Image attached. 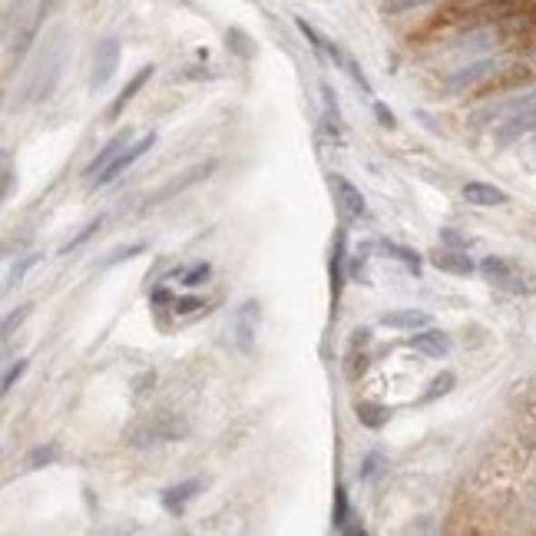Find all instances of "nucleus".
Segmentation results:
<instances>
[{"mask_svg": "<svg viewBox=\"0 0 536 536\" xmlns=\"http://www.w3.org/2000/svg\"><path fill=\"white\" fill-rule=\"evenodd\" d=\"M60 73H63V30H53L47 40H43V57L37 60V67L30 70L27 87H24V96L27 103H40L47 100L57 87Z\"/></svg>", "mask_w": 536, "mask_h": 536, "instance_id": "obj_1", "label": "nucleus"}, {"mask_svg": "<svg viewBox=\"0 0 536 536\" xmlns=\"http://www.w3.org/2000/svg\"><path fill=\"white\" fill-rule=\"evenodd\" d=\"M500 34H503V40L513 43V47H530V43H536V7L533 4L520 0L517 7L500 20Z\"/></svg>", "mask_w": 536, "mask_h": 536, "instance_id": "obj_2", "label": "nucleus"}, {"mask_svg": "<svg viewBox=\"0 0 536 536\" xmlns=\"http://www.w3.org/2000/svg\"><path fill=\"white\" fill-rule=\"evenodd\" d=\"M259 318H262V308H259V302H255V298H245V302L235 308V315H232V335H235V348H239L245 358L255 351V338H259Z\"/></svg>", "mask_w": 536, "mask_h": 536, "instance_id": "obj_3", "label": "nucleus"}, {"mask_svg": "<svg viewBox=\"0 0 536 536\" xmlns=\"http://www.w3.org/2000/svg\"><path fill=\"white\" fill-rule=\"evenodd\" d=\"M116 67H120V40L106 37L96 43L93 50V73H90V90H103L110 80L116 77Z\"/></svg>", "mask_w": 536, "mask_h": 536, "instance_id": "obj_4", "label": "nucleus"}, {"mask_svg": "<svg viewBox=\"0 0 536 536\" xmlns=\"http://www.w3.org/2000/svg\"><path fill=\"white\" fill-rule=\"evenodd\" d=\"M153 146H156V133L139 136L136 143H129V146H126V149H123V153L116 156V163H113V166H106L103 173L96 176V182H93V186H90V189H100V186H106V182H113L116 176H123L126 169H129V166H133L136 159H143V156L149 153Z\"/></svg>", "mask_w": 536, "mask_h": 536, "instance_id": "obj_5", "label": "nucleus"}, {"mask_svg": "<svg viewBox=\"0 0 536 536\" xmlns=\"http://www.w3.org/2000/svg\"><path fill=\"white\" fill-rule=\"evenodd\" d=\"M331 189H335V202H338V212L345 215V219H361L364 212H368V206H364V196L361 189H358L355 182L345 179L341 173L331 176Z\"/></svg>", "mask_w": 536, "mask_h": 536, "instance_id": "obj_6", "label": "nucleus"}, {"mask_svg": "<svg viewBox=\"0 0 536 536\" xmlns=\"http://www.w3.org/2000/svg\"><path fill=\"white\" fill-rule=\"evenodd\" d=\"M407 348H414V351H421L427 358H444L450 355V335L441 331V328H417V331L407 335Z\"/></svg>", "mask_w": 536, "mask_h": 536, "instance_id": "obj_7", "label": "nucleus"}, {"mask_svg": "<svg viewBox=\"0 0 536 536\" xmlns=\"http://www.w3.org/2000/svg\"><path fill=\"white\" fill-rule=\"evenodd\" d=\"M129 136H133L129 129H123V133H116L113 139H110V143H106L103 149H100V153L93 156V159H90V166L83 169V176H87V186H93L96 176L103 173L106 166H113V163H116V156H120V153L126 149V146H129Z\"/></svg>", "mask_w": 536, "mask_h": 536, "instance_id": "obj_8", "label": "nucleus"}, {"mask_svg": "<svg viewBox=\"0 0 536 536\" xmlns=\"http://www.w3.org/2000/svg\"><path fill=\"white\" fill-rule=\"evenodd\" d=\"M153 73H156L153 63H149V67H143V70H139V73H136L133 80H129V83H126L123 93H120V96H116V100H113V103L106 106V120H110V123H116V120L123 116V110H126V106H129V103H133V96L139 93V90H143L146 83H149V80H153Z\"/></svg>", "mask_w": 536, "mask_h": 536, "instance_id": "obj_9", "label": "nucleus"}, {"mask_svg": "<svg viewBox=\"0 0 536 536\" xmlns=\"http://www.w3.org/2000/svg\"><path fill=\"white\" fill-rule=\"evenodd\" d=\"M533 80V73H530L527 67H510V70H503L500 77H493V80H487L483 87L477 90V96H490V93H507V90H517V87H523V83H530Z\"/></svg>", "mask_w": 536, "mask_h": 536, "instance_id": "obj_10", "label": "nucleus"}, {"mask_svg": "<svg viewBox=\"0 0 536 536\" xmlns=\"http://www.w3.org/2000/svg\"><path fill=\"white\" fill-rule=\"evenodd\" d=\"M464 199L470 206H480V209H493V206H503L507 202V192L490 186V182H467L464 186Z\"/></svg>", "mask_w": 536, "mask_h": 536, "instance_id": "obj_11", "label": "nucleus"}, {"mask_svg": "<svg viewBox=\"0 0 536 536\" xmlns=\"http://www.w3.org/2000/svg\"><path fill=\"white\" fill-rule=\"evenodd\" d=\"M381 325L394 328V331H417V328L431 325V315H427V311H417V308H401V311L381 315Z\"/></svg>", "mask_w": 536, "mask_h": 536, "instance_id": "obj_12", "label": "nucleus"}, {"mask_svg": "<svg viewBox=\"0 0 536 536\" xmlns=\"http://www.w3.org/2000/svg\"><path fill=\"white\" fill-rule=\"evenodd\" d=\"M431 265L441 268V272H450V275H470L474 272V262L467 259V249H444L434 252Z\"/></svg>", "mask_w": 536, "mask_h": 536, "instance_id": "obj_13", "label": "nucleus"}, {"mask_svg": "<svg viewBox=\"0 0 536 536\" xmlns=\"http://www.w3.org/2000/svg\"><path fill=\"white\" fill-rule=\"evenodd\" d=\"M345 229H338L335 235V252H331V305H338L341 298V285H345Z\"/></svg>", "mask_w": 536, "mask_h": 536, "instance_id": "obj_14", "label": "nucleus"}, {"mask_svg": "<svg viewBox=\"0 0 536 536\" xmlns=\"http://www.w3.org/2000/svg\"><path fill=\"white\" fill-rule=\"evenodd\" d=\"M199 487H202L199 480H186V483H176V487L163 490V507H166V513L179 517L182 510H186V503L196 497V490H199Z\"/></svg>", "mask_w": 536, "mask_h": 536, "instance_id": "obj_15", "label": "nucleus"}, {"mask_svg": "<svg viewBox=\"0 0 536 536\" xmlns=\"http://www.w3.org/2000/svg\"><path fill=\"white\" fill-rule=\"evenodd\" d=\"M63 457V447H60L57 441H47V444H40V447H34L24 457V467L27 470H40V467H50V464H57V460Z\"/></svg>", "mask_w": 536, "mask_h": 536, "instance_id": "obj_16", "label": "nucleus"}, {"mask_svg": "<svg viewBox=\"0 0 536 536\" xmlns=\"http://www.w3.org/2000/svg\"><path fill=\"white\" fill-rule=\"evenodd\" d=\"M355 414H358V421H361L364 427H371V431L384 427V424H388V417H391V411H388V407H381V404H371V401L355 404Z\"/></svg>", "mask_w": 536, "mask_h": 536, "instance_id": "obj_17", "label": "nucleus"}, {"mask_svg": "<svg viewBox=\"0 0 536 536\" xmlns=\"http://www.w3.org/2000/svg\"><path fill=\"white\" fill-rule=\"evenodd\" d=\"M225 47H229L239 60H252V57H255V43H252V37L242 27H229V30H225Z\"/></svg>", "mask_w": 536, "mask_h": 536, "instance_id": "obj_18", "label": "nucleus"}, {"mask_svg": "<svg viewBox=\"0 0 536 536\" xmlns=\"http://www.w3.org/2000/svg\"><path fill=\"white\" fill-rule=\"evenodd\" d=\"M335 530H341V533H355V527H351V503H348V490L345 487H335Z\"/></svg>", "mask_w": 536, "mask_h": 536, "instance_id": "obj_19", "label": "nucleus"}, {"mask_svg": "<svg viewBox=\"0 0 536 536\" xmlns=\"http://www.w3.org/2000/svg\"><path fill=\"white\" fill-rule=\"evenodd\" d=\"M321 96H325L328 129H331V136H335V139H341V120H338V103H335V96H331V87H328V83H321Z\"/></svg>", "mask_w": 536, "mask_h": 536, "instance_id": "obj_20", "label": "nucleus"}, {"mask_svg": "<svg viewBox=\"0 0 536 536\" xmlns=\"http://www.w3.org/2000/svg\"><path fill=\"white\" fill-rule=\"evenodd\" d=\"M381 249L388 252V255H394L397 262H404L407 268H414V272H421V255L411 249H404V245H397V242H381Z\"/></svg>", "mask_w": 536, "mask_h": 536, "instance_id": "obj_21", "label": "nucleus"}, {"mask_svg": "<svg viewBox=\"0 0 536 536\" xmlns=\"http://www.w3.org/2000/svg\"><path fill=\"white\" fill-rule=\"evenodd\" d=\"M480 272L490 278V282H510V265L497 255H490V259L480 262Z\"/></svg>", "mask_w": 536, "mask_h": 536, "instance_id": "obj_22", "label": "nucleus"}, {"mask_svg": "<svg viewBox=\"0 0 536 536\" xmlns=\"http://www.w3.org/2000/svg\"><path fill=\"white\" fill-rule=\"evenodd\" d=\"M454 384H457V378H454V374H450V371H444L441 378H434V381H431V391L424 394L421 401H424V404H431L434 397H444V394L454 391Z\"/></svg>", "mask_w": 536, "mask_h": 536, "instance_id": "obj_23", "label": "nucleus"}, {"mask_svg": "<svg viewBox=\"0 0 536 536\" xmlns=\"http://www.w3.org/2000/svg\"><path fill=\"white\" fill-rule=\"evenodd\" d=\"M209 275H212V265H209V262H196V265L186 268V272H182L179 278H182V285H186V288H199Z\"/></svg>", "mask_w": 536, "mask_h": 536, "instance_id": "obj_24", "label": "nucleus"}, {"mask_svg": "<svg viewBox=\"0 0 536 536\" xmlns=\"http://www.w3.org/2000/svg\"><path fill=\"white\" fill-rule=\"evenodd\" d=\"M100 225H103V219H100V215H96V219H93V222H90L87 229L80 232L77 239H73V242H67V245H63V249H60V255H70V252H77V249H80V245H83V242H87V239H93L96 232H100Z\"/></svg>", "mask_w": 536, "mask_h": 536, "instance_id": "obj_25", "label": "nucleus"}, {"mask_svg": "<svg viewBox=\"0 0 536 536\" xmlns=\"http://www.w3.org/2000/svg\"><path fill=\"white\" fill-rule=\"evenodd\" d=\"M37 262H40V255H37V252H30V255H24V262H20V265H17V268H14V272H10V278H7V285H4V292H10V288H14V282H20V278L27 275L30 268L37 265Z\"/></svg>", "mask_w": 536, "mask_h": 536, "instance_id": "obj_26", "label": "nucleus"}, {"mask_svg": "<svg viewBox=\"0 0 536 536\" xmlns=\"http://www.w3.org/2000/svg\"><path fill=\"white\" fill-rule=\"evenodd\" d=\"M199 308H206V302H202L199 295L173 298V311H176V315H192V311H199Z\"/></svg>", "mask_w": 536, "mask_h": 536, "instance_id": "obj_27", "label": "nucleus"}, {"mask_svg": "<svg viewBox=\"0 0 536 536\" xmlns=\"http://www.w3.org/2000/svg\"><path fill=\"white\" fill-rule=\"evenodd\" d=\"M27 364H30L27 358H20V361L14 364V368H10L7 374H4V388H0V391H4V394H10V391H14V384H17L20 378H24V371H27Z\"/></svg>", "mask_w": 536, "mask_h": 536, "instance_id": "obj_28", "label": "nucleus"}, {"mask_svg": "<svg viewBox=\"0 0 536 536\" xmlns=\"http://www.w3.org/2000/svg\"><path fill=\"white\" fill-rule=\"evenodd\" d=\"M27 315H30V305H20V311H14V315L4 318V338L14 335V328L24 325V318H27Z\"/></svg>", "mask_w": 536, "mask_h": 536, "instance_id": "obj_29", "label": "nucleus"}, {"mask_svg": "<svg viewBox=\"0 0 536 536\" xmlns=\"http://www.w3.org/2000/svg\"><path fill=\"white\" fill-rule=\"evenodd\" d=\"M139 252H146V242H136V245H126V249L113 252V259H106V265H116V262H126V259H136Z\"/></svg>", "mask_w": 536, "mask_h": 536, "instance_id": "obj_30", "label": "nucleus"}, {"mask_svg": "<svg viewBox=\"0 0 536 536\" xmlns=\"http://www.w3.org/2000/svg\"><path fill=\"white\" fill-rule=\"evenodd\" d=\"M374 116H378V120H381V126H388V129H394V126H397L394 113H391V110H388L384 103H374Z\"/></svg>", "mask_w": 536, "mask_h": 536, "instance_id": "obj_31", "label": "nucleus"}, {"mask_svg": "<svg viewBox=\"0 0 536 536\" xmlns=\"http://www.w3.org/2000/svg\"><path fill=\"white\" fill-rule=\"evenodd\" d=\"M441 242H447L450 249H467V239H460L454 229H441Z\"/></svg>", "mask_w": 536, "mask_h": 536, "instance_id": "obj_32", "label": "nucleus"}, {"mask_svg": "<svg viewBox=\"0 0 536 536\" xmlns=\"http://www.w3.org/2000/svg\"><path fill=\"white\" fill-rule=\"evenodd\" d=\"M57 4H60V0H40V7H37V14H34V20H40V24H43V20L53 14V7H57Z\"/></svg>", "mask_w": 536, "mask_h": 536, "instance_id": "obj_33", "label": "nucleus"}, {"mask_svg": "<svg viewBox=\"0 0 536 536\" xmlns=\"http://www.w3.org/2000/svg\"><path fill=\"white\" fill-rule=\"evenodd\" d=\"M378 464H381V454H368V460H364V470H361V480L374 477V470H378Z\"/></svg>", "mask_w": 536, "mask_h": 536, "instance_id": "obj_34", "label": "nucleus"}]
</instances>
